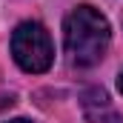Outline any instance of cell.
Here are the masks:
<instances>
[{"mask_svg": "<svg viewBox=\"0 0 123 123\" xmlns=\"http://www.w3.org/2000/svg\"><path fill=\"white\" fill-rule=\"evenodd\" d=\"M80 103H83V115L89 123H123V117L117 115V109L112 106L103 89H86L80 94Z\"/></svg>", "mask_w": 123, "mask_h": 123, "instance_id": "3957f363", "label": "cell"}, {"mask_svg": "<svg viewBox=\"0 0 123 123\" xmlns=\"http://www.w3.org/2000/svg\"><path fill=\"white\" fill-rule=\"evenodd\" d=\"M63 40L74 66H94L103 60L109 49L112 29H109V20L97 9L74 6L63 20Z\"/></svg>", "mask_w": 123, "mask_h": 123, "instance_id": "6da1fadb", "label": "cell"}, {"mask_svg": "<svg viewBox=\"0 0 123 123\" xmlns=\"http://www.w3.org/2000/svg\"><path fill=\"white\" fill-rule=\"evenodd\" d=\"M9 123H31V120H23V117H17V120H9Z\"/></svg>", "mask_w": 123, "mask_h": 123, "instance_id": "5b68a950", "label": "cell"}, {"mask_svg": "<svg viewBox=\"0 0 123 123\" xmlns=\"http://www.w3.org/2000/svg\"><path fill=\"white\" fill-rule=\"evenodd\" d=\"M12 57L23 72H31V74L46 72L55 60V46L46 26L37 20L20 23L12 34Z\"/></svg>", "mask_w": 123, "mask_h": 123, "instance_id": "7a4b0ae2", "label": "cell"}, {"mask_svg": "<svg viewBox=\"0 0 123 123\" xmlns=\"http://www.w3.org/2000/svg\"><path fill=\"white\" fill-rule=\"evenodd\" d=\"M117 89H120V94H123V69H120V74H117Z\"/></svg>", "mask_w": 123, "mask_h": 123, "instance_id": "277c9868", "label": "cell"}]
</instances>
